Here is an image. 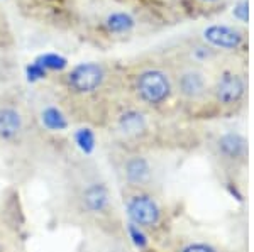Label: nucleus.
<instances>
[{
  "instance_id": "9",
  "label": "nucleus",
  "mask_w": 254,
  "mask_h": 252,
  "mask_svg": "<svg viewBox=\"0 0 254 252\" xmlns=\"http://www.w3.org/2000/svg\"><path fill=\"white\" fill-rule=\"evenodd\" d=\"M27 132V115L22 105L12 100H0V142L17 144Z\"/></svg>"
},
{
  "instance_id": "14",
  "label": "nucleus",
  "mask_w": 254,
  "mask_h": 252,
  "mask_svg": "<svg viewBox=\"0 0 254 252\" xmlns=\"http://www.w3.org/2000/svg\"><path fill=\"white\" fill-rule=\"evenodd\" d=\"M232 14H234V17L239 20V22L246 24L249 19V3L248 0H239V2L236 3L234 10H232Z\"/></svg>"
},
{
  "instance_id": "13",
  "label": "nucleus",
  "mask_w": 254,
  "mask_h": 252,
  "mask_svg": "<svg viewBox=\"0 0 254 252\" xmlns=\"http://www.w3.org/2000/svg\"><path fill=\"white\" fill-rule=\"evenodd\" d=\"M175 252H229L224 247L217 246L214 242L202 241V239H188L176 246Z\"/></svg>"
},
{
  "instance_id": "8",
  "label": "nucleus",
  "mask_w": 254,
  "mask_h": 252,
  "mask_svg": "<svg viewBox=\"0 0 254 252\" xmlns=\"http://www.w3.org/2000/svg\"><path fill=\"white\" fill-rule=\"evenodd\" d=\"M198 38L224 58L246 52L248 48V32L234 24H210L203 27Z\"/></svg>"
},
{
  "instance_id": "4",
  "label": "nucleus",
  "mask_w": 254,
  "mask_h": 252,
  "mask_svg": "<svg viewBox=\"0 0 254 252\" xmlns=\"http://www.w3.org/2000/svg\"><path fill=\"white\" fill-rule=\"evenodd\" d=\"M124 205L130 225L144 230L146 234H158L165 229L166 208L153 188H127Z\"/></svg>"
},
{
  "instance_id": "7",
  "label": "nucleus",
  "mask_w": 254,
  "mask_h": 252,
  "mask_svg": "<svg viewBox=\"0 0 254 252\" xmlns=\"http://www.w3.org/2000/svg\"><path fill=\"white\" fill-rule=\"evenodd\" d=\"M212 154L215 161L227 171L241 173L248 168L249 142L239 131H225L212 141Z\"/></svg>"
},
{
  "instance_id": "3",
  "label": "nucleus",
  "mask_w": 254,
  "mask_h": 252,
  "mask_svg": "<svg viewBox=\"0 0 254 252\" xmlns=\"http://www.w3.org/2000/svg\"><path fill=\"white\" fill-rule=\"evenodd\" d=\"M170 64L173 71L175 101L190 112H203L210 95L212 70L176 56Z\"/></svg>"
},
{
  "instance_id": "11",
  "label": "nucleus",
  "mask_w": 254,
  "mask_h": 252,
  "mask_svg": "<svg viewBox=\"0 0 254 252\" xmlns=\"http://www.w3.org/2000/svg\"><path fill=\"white\" fill-rule=\"evenodd\" d=\"M80 202L83 210L90 215H102L107 213L110 208V203H112V198H110V192L107 188V185L100 181L95 183H88L83 188V192L80 195Z\"/></svg>"
},
{
  "instance_id": "15",
  "label": "nucleus",
  "mask_w": 254,
  "mask_h": 252,
  "mask_svg": "<svg viewBox=\"0 0 254 252\" xmlns=\"http://www.w3.org/2000/svg\"><path fill=\"white\" fill-rule=\"evenodd\" d=\"M198 2L207 3V5H210V3H217V2H219V0H198Z\"/></svg>"
},
{
  "instance_id": "6",
  "label": "nucleus",
  "mask_w": 254,
  "mask_h": 252,
  "mask_svg": "<svg viewBox=\"0 0 254 252\" xmlns=\"http://www.w3.org/2000/svg\"><path fill=\"white\" fill-rule=\"evenodd\" d=\"M110 125L124 142H142L153 132L151 113L129 100L116 108L110 117Z\"/></svg>"
},
{
  "instance_id": "5",
  "label": "nucleus",
  "mask_w": 254,
  "mask_h": 252,
  "mask_svg": "<svg viewBox=\"0 0 254 252\" xmlns=\"http://www.w3.org/2000/svg\"><path fill=\"white\" fill-rule=\"evenodd\" d=\"M114 71L109 64L88 61L78 63L64 73L63 87L75 99H95L110 87Z\"/></svg>"
},
{
  "instance_id": "12",
  "label": "nucleus",
  "mask_w": 254,
  "mask_h": 252,
  "mask_svg": "<svg viewBox=\"0 0 254 252\" xmlns=\"http://www.w3.org/2000/svg\"><path fill=\"white\" fill-rule=\"evenodd\" d=\"M100 26L107 36H126L136 29L137 20L130 12L110 10L102 17Z\"/></svg>"
},
{
  "instance_id": "10",
  "label": "nucleus",
  "mask_w": 254,
  "mask_h": 252,
  "mask_svg": "<svg viewBox=\"0 0 254 252\" xmlns=\"http://www.w3.org/2000/svg\"><path fill=\"white\" fill-rule=\"evenodd\" d=\"M121 176L127 188H153L156 171H154V166L149 157L136 152L129 154L122 159Z\"/></svg>"
},
{
  "instance_id": "2",
  "label": "nucleus",
  "mask_w": 254,
  "mask_h": 252,
  "mask_svg": "<svg viewBox=\"0 0 254 252\" xmlns=\"http://www.w3.org/2000/svg\"><path fill=\"white\" fill-rule=\"evenodd\" d=\"M248 73L234 63H219L212 70L210 95L205 110L220 115L239 112L248 100Z\"/></svg>"
},
{
  "instance_id": "1",
  "label": "nucleus",
  "mask_w": 254,
  "mask_h": 252,
  "mask_svg": "<svg viewBox=\"0 0 254 252\" xmlns=\"http://www.w3.org/2000/svg\"><path fill=\"white\" fill-rule=\"evenodd\" d=\"M129 101L149 113L165 112L175 101L173 71L170 61L141 59L130 64L122 76Z\"/></svg>"
}]
</instances>
